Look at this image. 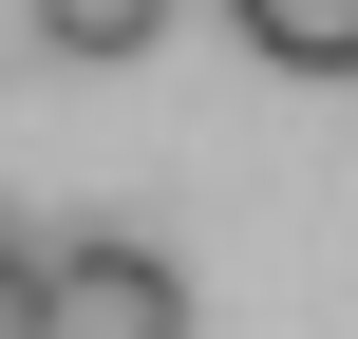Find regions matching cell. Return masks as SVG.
<instances>
[{"label": "cell", "mask_w": 358, "mask_h": 339, "mask_svg": "<svg viewBox=\"0 0 358 339\" xmlns=\"http://www.w3.org/2000/svg\"><path fill=\"white\" fill-rule=\"evenodd\" d=\"M38 339H189V264L132 226H76L38 245Z\"/></svg>", "instance_id": "6da1fadb"}, {"label": "cell", "mask_w": 358, "mask_h": 339, "mask_svg": "<svg viewBox=\"0 0 358 339\" xmlns=\"http://www.w3.org/2000/svg\"><path fill=\"white\" fill-rule=\"evenodd\" d=\"M227 38L264 75H358V0H227Z\"/></svg>", "instance_id": "7a4b0ae2"}, {"label": "cell", "mask_w": 358, "mask_h": 339, "mask_svg": "<svg viewBox=\"0 0 358 339\" xmlns=\"http://www.w3.org/2000/svg\"><path fill=\"white\" fill-rule=\"evenodd\" d=\"M38 38L113 75V57H151V38H170V0H38Z\"/></svg>", "instance_id": "3957f363"}, {"label": "cell", "mask_w": 358, "mask_h": 339, "mask_svg": "<svg viewBox=\"0 0 358 339\" xmlns=\"http://www.w3.org/2000/svg\"><path fill=\"white\" fill-rule=\"evenodd\" d=\"M0 339H38V245L0 226Z\"/></svg>", "instance_id": "277c9868"}]
</instances>
